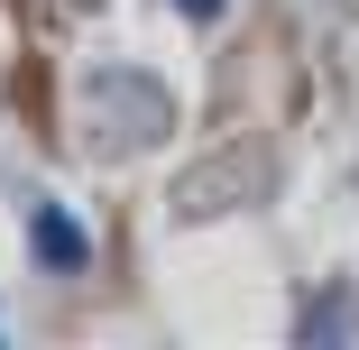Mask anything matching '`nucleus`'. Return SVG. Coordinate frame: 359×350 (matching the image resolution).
I'll use <instances>...</instances> for the list:
<instances>
[{"instance_id":"f03ea898","label":"nucleus","mask_w":359,"mask_h":350,"mask_svg":"<svg viewBox=\"0 0 359 350\" xmlns=\"http://www.w3.org/2000/svg\"><path fill=\"white\" fill-rule=\"evenodd\" d=\"M184 10H194V19H222V0H184Z\"/></svg>"},{"instance_id":"f257e3e1","label":"nucleus","mask_w":359,"mask_h":350,"mask_svg":"<svg viewBox=\"0 0 359 350\" xmlns=\"http://www.w3.org/2000/svg\"><path fill=\"white\" fill-rule=\"evenodd\" d=\"M37 258L46 267H83V231L65 222V213H37Z\"/></svg>"}]
</instances>
